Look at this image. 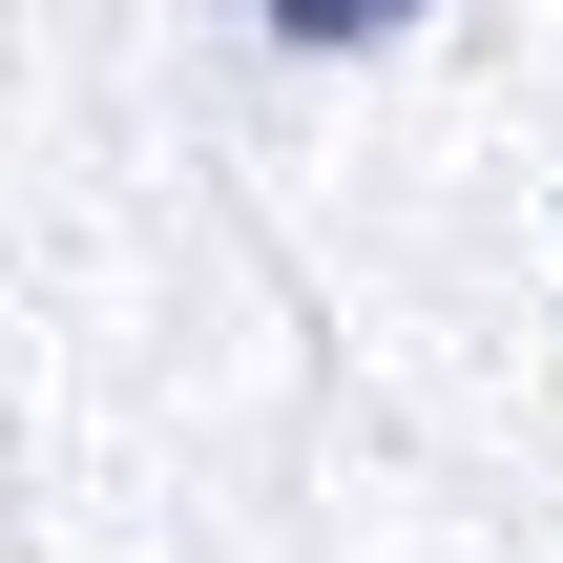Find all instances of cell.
I'll return each mask as SVG.
<instances>
[{"label":"cell","instance_id":"obj_1","mask_svg":"<svg viewBox=\"0 0 563 563\" xmlns=\"http://www.w3.org/2000/svg\"><path fill=\"white\" fill-rule=\"evenodd\" d=\"M397 21H418V0H272V42H313V63H334V42H397Z\"/></svg>","mask_w":563,"mask_h":563}]
</instances>
